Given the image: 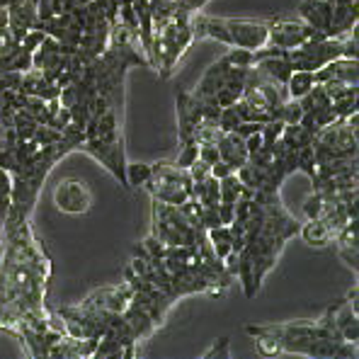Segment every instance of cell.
<instances>
[{"instance_id": "1", "label": "cell", "mask_w": 359, "mask_h": 359, "mask_svg": "<svg viewBox=\"0 0 359 359\" xmlns=\"http://www.w3.org/2000/svg\"><path fill=\"white\" fill-rule=\"evenodd\" d=\"M51 260L29 216L8 211L0 243V330L15 335L32 357H46L66 332L54 330L46 313Z\"/></svg>"}, {"instance_id": "2", "label": "cell", "mask_w": 359, "mask_h": 359, "mask_svg": "<svg viewBox=\"0 0 359 359\" xmlns=\"http://www.w3.org/2000/svg\"><path fill=\"white\" fill-rule=\"evenodd\" d=\"M260 355L304 357H357V345L340 335L330 309L318 320H292L277 325H248Z\"/></svg>"}, {"instance_id": "3", "label": "cell", "mask_w": 359, "mask_h": 359, "mask_svg": "<svg viewBox=\"0 0 359 359\" xmlns=\"http://www.w3.org/2000/svg\"><path fill=\"white\" fill-rule=\"evenodd\" d=\"M163 245H197L204 238V229L197 219V199H187L182 207L163 204L153 199V231Z\"/></svg>"}, {"instance_id": "4", "label": "cell", "mask_w": 359, "mask_h": 359, "mask_svg": "<svg viewBox=\"0 0 359 359\" xmlns=\"http://www.w3.org/2000/svg\"><path fill=\"white\" fill-rule=\"evenodd\" d=\"M192 177L187 170L177 168L175 163H153L151 165V180L144 184L151 199H158L163 204L182 207L187 199H192Z\"/></svg>"}, {"instance_id": "5", "label": "cell", "mask_w": 359, "mask_h": 359, "mask_svg": "<svg viewBox=\"0 0 359 359\" xmlns=\"http://www.w3.org/2000/svg\"><path fill=\"white\" fill-rule=\"evenodd\" d=\"M78 151H86L88 156H93L121 187L129 189V182H126V151L121 136L119 139H86Z\"/></svg>"}, {"instance_id": "6", "label": "cell", "mask_w": 359, "mask_h": 359, "mask_svg": "<svg viewBox=\"0 0 359 359\" xmlns=\"http://www.w3.org/2000/svg\"><path fill=\"white\" fill-rule=\"evenodd\" d=\"M54 204L63 214H86L93 207V189L81 177H63L54 187Z\"/></svg>"}, {"instance_id": "7", "label": "cell", "mask_w": 359, "mask_h": 359, "mask_svg": "<svg viewBox=\"0 0 359 359\" xmlns=\"http://www.w3.org/2000/svg\"><path fill=\"white\" fill-rule=\"evenodd\" d=\"M134 297V287L129 282H121L117 287H104L93 292L83 301V309L95 311V313H124Z\"/></svg>"}, {"instance_id": "8", "label": "cell", "mask_w": 359, "mask_h": 359, "mask_svg": "<svg viewBox=\"0 0 359 359\" xmlns=\"http://www.w3.org/2000/svg\"><path fill=\"white\" fill-rule=\"evenodd\" d=\"M175 109H177V139L180 144H197V129L204 121V112L199 100L192 93H177L175 95Z\"/></svg>"}, {"instance_id": "9", "label": "cell", "mask_w": 359, "mask_h": 359, "mask_svg": "<svg viewBox=\"0 0 359 359\" xmlns=\"http://www.w3.org/2000/svg\"><path fill=\"white\" fill-rule=\"evenodd\" d=\"M318 36V32H313L301 20H269V36L267 44H274L279 49H297V46L306 44L309 39Z\"/></svg>"}, {"instance_id": "10", "label": "cell", "mask_w": 359, "mask_h": 359, "mask_svg": "<svg viewBox=\"0 0 359 359\" xmlns=\"http://www.w3.org/2000/svg\"><path fill=\"white\" fill-rule=\"evenodd\" d=\"M357 284L355 289H352L350 294H347L345 299H340L337 304L330 306V313H332V320H335L337 330H340V335L345 337L347 342H355L359 340V323H357Z\"/></svg>"}, {"instance_id": "11", "label": "cell", "mask_w": 359, "mask_h": 359, "mask_svg": "<svg viewBox=\"0 0 359 359\" xmlns=\"http://www.w3.org/2000/svg\"><path fill=\"white\" fill-rule=\"evenodd\" d=\"M330 18H332V3H328V0H301L299 20L309 25L313 32L328 36Z\"/></svg>"}, {"instance_id": "12", "label": "cell", "mask_w": 359, "mask_h": 359, "mask_svg": "<svg viewBox=\"0 0 359 359\" xmlns=\"http://www.w3.org/2000/svg\"><path fill=\"white\" fill-rule=\"evenodd\" d=\"M20 93L25 95H32V97H41V100H59L61 95V88L56 86L54 81L44 76L41 71L36 68H29L20 76Z\"/></svg>"}, {"instance_id": "13", "label": "cell", "mask_w": 359, "mask_h": 359, "mask_svg": "<svg viewBox=\"0 0 359 359\" xmlns=\"http://www.w3.org/2000/svg\"><path fill=\"white\" fill-rule=\"evenodd\" d=\"M357 22H359L357 0H340V3H332L328 36H347L350 32L357 29Z\"/></svg>"}, {"instance_id": "14", "label": "cell", "mask_w": 359, "mask_h": 359, "mask_svg": "<svg viewBox=\"0 0 359 359\" xmlns=\"http://www.w3.org/2000/svg\"><path fill=\"white\" fill-rule=\"evenodd\" d=\"M359 71H357V59H332L325 63L323 68L316 71V83H325V81H342L347 86H357L359 83Z\"/></svg>"}, {"instance_id": "15", "label": "cell", "mask_w": 359, "mask_h": 359, "mask_svg": "<svg viewBox=\"0 0 359 359\" xmlns=\"http://www.w3.org/2000/svg\"><path fill=\"white\" fill-rule=\"evenodd\" d=\"M216 149H219L221 161L229 163L233 170H238L241 165H245V163H248L245 139L236 134V131H226V134L219 139V144H216Z\"/></svg>"}, {"instance_id": "16", "label": "cell", "mask_w": 359, "mask_h": 359, "mask_svg": "<svg viewBox=\"0 0 359 359\" xmlns=\"http://www.w3.org/2000/svg\"><path fill=\"white\" fill-rule=\"evenodd\" d=\"M257 73L267 81L277 83V86H287L289 76L294 73V63L289 61V56H274V59H262L255 63Z\"/></svg>"}, {"instance_id": "17", "label": "cell", "mask_w": 359, "mask_h": 359, "mask_svg": "<svg viewBox=\"0 0 359 359\" xmlns=\"http://www.w3.org/2000/svg\"><path fill=\"white\" fill-rule=\"evenodd\" d=\"M32 68V54L22 44H13L5 51H0V71L5 73H25Z\"/></svg>"}, {"instance_id": "18", "label": "cell", "mask_w": 359, "mask_h": 359, "mask_svg": "<svg viewBox=\"0 0 359 359\" xmlns=\"http://www.w3.org/2000/svg\"><path fill=\"white\" fill-rule=\"evenodd\" d=\"M299 236L313 248H323L335 238V233H332V229L325 224V219H309L304 226H299Z\"/></svg>"}, {"instance_id": "19", "label": "cell", "mask_w": 359, "mask_h": 359, "mask_svg": "<svg viewBox=\"0 0 359 359\" xmlns=\"http://www.w3.org/2000/svg\"><path fill=\"white\" fill-rule=\"evenodd\" d=\"M204 233H207L211 250H214V255L219 260H226L233 252V233H231L229 226H214V229L204 231Z\"/></svg>"}, {"instance_id": "20", "label": "cell", "mask_w": 359, "mask_h": 359, "mask_svg": "<svg viewBox=\"0 0 359 359\" xmlns=\"http://www.w3.org/2000/svg\"><path fill=\"white\" fill-rule=\"evenodd\" d=\"M241 197H252V189H248L245 184L238 180L236 172H231V175L219 180V202L236 204Z\"/></svg>"}, {"instance_id": "21", "label": "cell", "mask_w": 359, "mask_h": 359, "mask_svg": "<svg viewBox=\"0 0 359 359\" xmlns=\"http://www.w3.org/2000/svg\"><path fill=\"white\" fill-rule=\"evenodd\" d=\"M313 86H316V71H299L297 68V71L289 76V81L284 88H287V97L299 100V97H304Z\"/></svg>"}, {"instance_id": "22", "label": "cell", "mask_w": 359, "mask_h": 359, "mask_svg": "<svg viewBox=\"0 0 359 359\" xmlns=\"http://www.w3.org/2000/svg\"><path fill=\"white\" fill-rule=\"evenodd\" d=\"M151 180V163H126V182L129 187H144Z\"/></svg>"}, {"instance_id": "23", "label": "cell", "mask_w": 359, "mask_h": 359, "mask_svg": "<svg viewBox=\"0 0 359 359\" xmlns=\"http://www.w3.org/2000/svg\"><path fill=\"white\" fill-rule=\"evenodd\" d=\"M231 68H252L255 66V59H252L250 49H241V46H229L224 56H221Z\"/></svg>"}, {"instance_id": "24", "label": "cell", "mask_w": 359, "mask_h": 359, "mask_svg": "<svg viewBox=\"0 0 359 359\" xmlns=\"http://www.w3.org/2000/svg\"><path fill=\"white\" fill-rule=\"evenodd\" d=\"M325 209H328V194L316 192V189H313V194H311V197L304 202L306 219H320V216L325 214Z\"/></svg>"}, {"instance_id": "25", "label": "cell", "mask_w": 359, "mask_h": 359, "mask_svg": "<svg viewBox=\"0 0 359 359\" xmlns=\"http://www.w3.org/2000/svg\"><path fill=\"white\" fill-rule=\"evenodd\" d=\"M10 204H13V175L0 168V219H5Z\"/></svg>"}, {"instance_id": "26", "label": "cell", "mask_w": 359, "mask_h": 359, "mask_svg": "<svg viewBox=\"0 0 359 359\" xmlns=\"http://www.w3.org/2000/svg\"><path fill=\"white\" fill-rule=\"evenodd\" d=\"M297 170H301L304 175H309L311 180H313V175H316V151H313V144L304 146V149H297Z\"/></svg>"}, {"instance_id": "27", "label": "cell", "mask_w": 359, "mask_h": 359, "mask_svg": "<svg viewBox=\"0 0 359 359\" xmlns=\"http://www.w3.org/2000/svg\"><path fill=\"white\" fill-rule=\"evenodd\" d=\"M301 117H304V107L299 104V100H292V97H287V102H284L277 112V119L284 121V124H299Z\"/></svg>"}, {"instance_id": "28", "label": "cell", "mask_w": 359, "mask_h": 359, "mask_svg": "<svg viewBox=\"0 0 359 359\" xmlns=\"http://www.w3.org/2000/svg\"><path fill=\"white\" fill-rule=\"evenodd\" d=\"M241 121H243V119H241L238 109H236V104H229V107H221L216 124L221 126V131H236V126H238Z\"/></svg>"}, {"instance_id": "29", "label": "cell", "mask_w": 359, "mask_h": 359, "mask_svg": "<svg viewBox=\"0 0 359 359\" xmlns=\"http://www.w3.org/2000/svg\"><path fill=\"white\" fill-rule=\"evenodd\" d=\"M197 158H199V144H182L180 146L177 158L172 163H175L177 168H182V170H187Z\"/></svg>"}, {"instance_id": "30", "label": "cell", "mask_w": 359, "mask_h": 359, "mask_svg": "<svg viewBox=\"0 0 359 359\" xmlns=\"http://www.w3.org/2000/svg\"><path fill=\"white\" fill-rule=\"evenodd\" d=\"M46 39V34H44V29H39V27H34V29H29L27 34L22 36V39H20V44L25 46V49L29 51V54H34L36 49H39L41 46V41Z\"/></svg>"}, {"instance_id": "31", "label": "cell", "mask_w": 359, "mask_h": 359, "mask_svg": "<svg viewBox=\"0 0 359 359\" xmlns=\"http://www.w3.org/2000/svg\"><path fill=\"white\" fill-rule=\"evenodd\" d=\"M229 337H219L214 345L204 352V359H211V357H221V359H229L231 357V350H229Z\"/></svg>"}, {"instance_id": "32", "label": "cell", "mask_w": 359, "mask_h": 359, "mask_svg": "<svg viewBox=\"0 0 359 359\" xmlns=\"http://www.w3.org/2000/svg\"><path fill=\"white\" fill-rule=\"evenodd\" d=\"M187 172H189V177H192V182H202V180H207L211 175V165H207V163L197 158V161L187 168Z\"/></svg>"}, {"instance_id": "33", "label": "cell", "mask_w": 359, "mask_h": 359, "mask_svg": "<svg viewBox=\"0 0 359 359\" xmlns=\"http://www.w3.org/2000/svg\"><path fill=\"white\" fill-rule=\"evenodd\" d=\"M199 161H204L207 165H214L219 161V149L216 144H199Z\"/></svg>"}, {"instance_id": "34", "label": "cell", "mask_w": 359, "mask_h": 359, "mask_svg": "<svg viewBox=\"0 0 359 359\" xmlns=\"http://www.w3.org/2000/svg\"><path fill=\"white\" fill-rule=\"evenodd\" d=\"M337 255H340V260L345 262L350 269H355L357 272V248H337Z\"/></svg>"}, {"instance_id": "35", "label": "cell", "mask_w": 359, "mask_h": 359, "mask_svg": "<svg viewBox=\"0 0 359 359\" xmlns=\"http://www.w3.org/2000/svg\"><path fill=\"white\" fill-rule=\"evenodd\" d=\"M216 211H219L221 226H231V221H233V216H236V204H224V202H219V207H216Z\"/></svg>"}, {"instance_id": "36", "label": "cell", "mask_w": 359, "mask_h": 359, "mask_svg": "<svg viewBox=\"0 0 359 359\" xmlns=\"http://www.w3.org/2000/svg\"><path fill=\"white\" fill-rule=\"evenodd\" d=\"M231 172H236V170L229 165V163H224V161H221V158L214 163V165H211V177H216V180H221V177L231 175Z\"/></svg>"}, {"instance_id": "37", "label": "cell", "mask_w": 359, "mask_h": 359, "mask_svg": "<svg viewBox=\"0 0 359 359\" xmlns=\"http://www.w3.org/2000/svg\"><path fill=\"white\" fill-rule=\"evenodd\" d=\"M209 0H184L182 5H180V10H184V13H199V10H204V5H207Z\"/></svg>"}, {"instance_id": "38", "label": "cell", "mask_w": 359, "mask_h": 359, "mask_svg": "<svg viewBox=\"0 0 359 359\" xmlns=\"http://www.w3.org/2000/svg\"><path fill=\"white\" fill-rule=\"evenodd\" d=\"M93 3V0H63V10H76V8H83V5Z\"/></svg>"}, {"instance_id": "39", "label": "cell", "mask_w": 359, "mask_h": 359, "mask_svg": "<svg viewBox=\"0 0 359 359\" xmlns=\"http://www.w3.org/2000/svg\"><path fill=\"white\" fill-rule=\"evenodd\" d=\"M8 27V8H0V29Z\"/></svg>"}, {"instance_id": "40", "label": "cell", "mask_w": 359, "mask_h": 359, "mask_svg": "<svg viewBox=\"0 0 359 359\" xmlns=\"http://www.w3.org/2000/svg\"><path fill=\"white\" fill-rule=\"evenodd\" d=\"M184 3V0H177V5H182Z\"/></svg>"}]
</instances>
